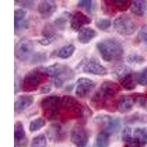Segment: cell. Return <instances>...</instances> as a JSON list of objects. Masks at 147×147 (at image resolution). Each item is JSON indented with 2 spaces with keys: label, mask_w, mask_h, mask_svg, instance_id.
Wrapping results in <instances>:
<instances>
[{
  "label": "cell",
  "mask_w": 147,
  "mask_h": 147,
  "mask_svg": "<svg viewBox=\"0 0 147 147\" xmlns=\"http://www.w3.org/2000/svg\"><path fill=\"white\" fill-rule=\"evenodd\" d=\"M57 8L56 2L51 0L41 1L38 5V11L40 16L44 18H50L55 13Z\"/></svg>",
  "instance_id": "2e32d148"
},
{
  "label": "cell",
  "mask_w": 147,
  "mask_h": 147,
  "mask_svg": "<svg viewBox=\"0 0 147 147\" xmlns=\"http://www.w3.org/2000/svg\"><path fill=\"white\" fill-rule=\"evenodd\" d=\"M138 38L141 43L147 45V24L143 26L139 30Z\"/></svg>",
  "instance_id": "74e56055"
},
{
  "label": "cell",
  "mask_w": 147,
  "mask_h": 147,
  "mask_svg": "<svg viewBox=\"0 0 147 147\" xmlns=\"http://www.w3.org/2000/svg\"><path fill=\"white\" fill-rule=\"evenodd\" d=\"M96 48L102 58L106 62L120 60L124 55L121 43L114 38L102 39L96 44Z\"/></svg>",
  "instance_id": "6da1fadb"
},
{
  "label": "cell",
  "mask_w": 147,
  "mask_h": 147,
  "mask_svg": "<svg viewBox=\"0 0 147 147\" xmlns=\"http://www.w3.org/2000/svg\"><path fill=\"white\" fill-rule=\"evenodd\" d=\"M69 17H71L70 16V14H69L68 13H64L63 14H61L59 17H57L53 22V27H55V30H63L65 29V24H66L67 21H68V18Z\"/></svg>",
  "instance_id": "f1b7e54d"
},
{
  "label": "cell",
  "mask_w": 147,
  "mask_h": 147,
  "mask_svg": "<svg viewBox=\"0 0 147 147\" xmlns=\"http://www.w3.org/2000/svg\"><path fill=\"white\" fill-rule=\"evenodd\" d=\"M145 96H146V99H147V90H146V93Z\"/></svg>",
  "instance_id": "ee69618b"
},
{
  "label": "cell",
  "mask_w": 147,
  "mask_h": 147,
  "mask_svg": "<svg viewBox=\"0 0 147 147\" xmlns=\"http://www.w3.org/2000/svg\"><path fill=\"white\" fill-rule=\"evenodd\" d=\"M93 1L90 0H81L79 1L77 3V6L81 8H84L85 10L88 13H91L94 10V3Z\"/></svg>",
  "instance_id": "8d00e7d4"
},
{
  "label": "cell",
  "mask_w": 147,
  "mask_h": 147,
  "mask_svg": "<svg viewBox=\"0 0 147 147\" xmlns=\"http://www.w3.org/2000/svg\"><path fill=\"white\" fill-rule=\"evenodd\" d=\"M96 36V32L90 27H84L78 32L77 39L79 42L82 44H87L90 43Z\"/></svg>",
  "instance_id": "44dd1931"
},
{
  "label": "cell",
  "mask_w": 147,
  "mask_h": 147,
  "mask_svg": "<svg viewBox=\"0 0 147 147\" xmlns=\"http://www.w3.org/2000/svg\"><path fill=\"white\" fill-rule=\"evenodd\" d=\"M94 124L100 127L102 131L107 132L110 136L118 132L121 127L119 118L104 114L96 116L94 119Z\"/></svg>",
  "instance_id": "8992f818"
},
{
  "label": "cell",
  "mask_w": 147,
  "mask_h": 147,
  "mask_svg": "<svg viewBox=\"0 0 147 147\" xmlns=\"http://www.w3.org/2000/svg\"><path fill=\"white\" fill-rule=\"evenodd\" d=\"M90 105L96 110H106L110 112H114L118 110V102L115 99H110L104 96L100 92H96L90 100Z\"/></svg>",
  "instance_id": "9c48e42d"
},
{
  "label": "cell",
  "mask_w": 147,
  "mask_h": 147,
  "mask_svg": "<svg viewBox=\"0 0 147 147\" xmlns=\"http://www.w3.org/2000/svg\"><path fill=\"white\" fill-rule=\"evenodd\" d=\"M34 102V97L31 95H22L18 97L14 104L15 112L21 113L32 105Z\"/></svg>",
  "instance_id": "ffe728a7"
},
{
  "label": "cell",
  "mask_w": 147,
  "mask_h": 147,
  "mask_svg": "<svg viewBox=\"0 0 147 147\" xmlns=\"http://www.w3.org/2000/svg\"><path fill=\"white\" fill-rule=\"evenodd\" d=\"M14 138L18 143L22 142L26 138V132L23 124L21 121L16 122L14 126Z\"/></svg>",
  "instance_id": "4316f807"
},
{
  "label": "cell",
  "mask_w": 147,
  "mask_h": 147,
  "mask_svg": "<svg viewBox=\"0 0 147 147\" xmlns=\"http://www.w3.org/2000/svg\"><path fill=\"white\" fill-rule=\"evenodd\" d=\"M76 50L75 46L73 44H69L63 47L60 49L58 53H57V57L61 59H68L74 55Z\"/></svg>",
  "instance_id": "83f0119b"
},
{
  "label": "cell",
  "mask_w": 147,
  "mask_h": 147,
  "mask_svg": "<svg viewBox=\"0 0 147 147\" xmlns=\"http://www.w3.org/2000/svg\"><path fill=\"white\" fill-rule=\"evenodd\" d=\"M131 11L133 14L138 16H142L147 12V1L136 0L132 1Z\"/></svg>",
  "instance_id": "7402d4cb"
},
{
  "label": "cell",
  "mask_w": 147,
  "mask_h": 147,
  "mask_svg": "<svg viewBox=\"0 0 147 147\" xmlns=\"http://www.w3.org/2000/svg\"><path fill=\"white\" fill-rule=\"evenodd\" d=\"M44 38L38 40V43L41 46L47 47V46L50 45L52 42L55 41L57 39V35L55 34H48V35H44Z\"/></svg>",
  "instance_id": "d590c367"
},
{
  "label": "cell",
  "mask_w": 147,
  "mask_h": 147,
  "mask_svg": "<svg viewBox=\"0 0 147 147\" xmlns=\"http://www.w3.org/2000/svg\"><path fill=\"white\" fill-rule=\"evenodd\" d=\"M134 138L138 140L143 146L147 144V127L137 128L134 132Z\"/></svg>",
  "instance_id": "f546056e"
},
{
  "label": "cell",
  "mask_w": 147,
  "mask_h": 147,
  "mask_svg": "<svg viewBox=\"0 0 147 147\" xmlns=\"http://www.w3.org/2000/svg\"><path fill=\"white\" fill-rule=\"evenodd\" d=\"M60 98L57 96H49L40 102L41 112L49 121H53L60 114Z\"/></svg>",
  "instance_id": "277c9868"
},
{
  "label": "cell",
  "mask_w": 147,
  "mask_h": 147,
  "mask_svg": "<svg viewBox=\"0 0 147 147\" xmlns=\"http://www.w3.org/2000/svg\"><path fill=\"white\" fill-rule=\"evenodd\" d=\"M75 94L80 98H86L93 89L95 88V83L90 79L80 77L77 81Z\"/></svg>",
  "instance_id": "7c38bea8"
},
{
  "label": "cell",
  "mask_w": 147,
  "mask_h": 147,
  "mask_svg": "<svg viewBox=\"0 0 147 147\" xmlns=\"http://www.w3.org/2000/svg\"><path fill=\"white\" fill-rule=\"evenodd\" d=\"M70 140L76 146L85 147L88 142V134L82 125H76L71 132Z\"/></svg>",
  "instance_id": "8fae6325"
},
{
  "label": "cell",
  "mask_w": 147,
  "mask_h": 147,
  "mask_svg": "<svg viewBox=\"0 0 147 147\" xmlns=\"http://www.w3.org/2000/svg\"><path fill=\"white\" fill-rule=\"evenodd\" d=\"M41 70L52 77L53 84L58 88L63 86L64 82L74 77V73L70 67L60 63L52 64L43 68Z\"/></svg>",
  "instance_id": "7a4b0ae2"
},
{
  "label": "cell",
  "mask_w": 147,
  "mask_h": 147,
  "mask_svg": "<svg viewBox=\"0 0 147 147\" xmlns=\"http://www.w3.org/2000/svg\"><path fill=\"white\" fill-rule=\"evenodd\" d=\"M144 146L139 142L138 140H136V138H132L130 140H129L128 142L126 143L125 147H143Z\"/></svg>",
  "instance_id": "b9f144b4"
},
{
  "label": "cell",
  "mask_w": 147,
  "mask_h": 147,
  "mask_svg": "<svg viewBox=\"0 0 147 147\" xmlns=\"http://www.w3.org/2000/svg\"><path fill=\"white\" fill-rule=\"evenodd\" d=\"M124 122L127 124H146L147 114L136 112L133 114L128 115L124 119Z\"/></svg>",
  "instance_id": "603a6c76"
},
{
  "label": "cell",
  "mask_w": 147,
  "mask_h": 147,
  "mask_svg": "<svg viewBox=\"0 0 147 147\" xmlns=\"http://www.w3.org/2000/svg\"><path fill=\"white\" fill-rule=\"evenodd\" d=\"M136 105L133 94L124 95L118 100V110L121 113H127L130 112Z\"/></svg>",
  "instance_id": "d6986e66"
},
{
  "label": "cell",
  "mask_w": 147,
  "mask_h": 147,
  "mask_svg": "<svg viewBox=\"0 0 147 147\" xmlns=\"http://www.w3.org/2000/svg\"><path fill=\"white\" fill-rule=\"evenodd\" d=\"M15 147H16V146H15Z\"/></svg>",
  "instance_id": "f6af8a7d"
},
{
  "label": "cell",
  "mask_w": 147,
  "mask_h": 147,
  "mask_svg": "<svg viewBox=\"0 0 147 147\" xmlns=\"http://www.w3.org/2000/svg\"><path fill=\"white\" fill-rule=\"evenodd\" d=\"M113 27L115 31L122 35H131L137 30L133 19L127 14H121L113 21Z\"/></svg>",
  "instance_id": "52a82bcc"
},
{
  "label": "cell",
  "mask_w": 147,
  "mask_h": 147,
  "mask_svg": "<svg viewBox=\"0 0 147 147\" xmlns=\"http://www.w3.org/2000/svg\"><path fill=\"white\" fill-rule=\"evenodd\" d=\"M138 84L142 86H147V67L140 71L136 77Z\"/></svg>",
  "instance_id": "e575fe53"
},
{
  "label": "cell",
  "mask_w": 147,
  "mask_h": 147,
  "mask_svg": "<svg viewBox=\"0 0 147 147\" xmlns=\"http://www.w3.org/2000/svg\"><path fill=\"white\" fill-rule=\"evenodd\" d=\"M120 84L121 85L122 88H124L125 90H132L136 88V84L137 82V80L136 77L135 78L132 73L129 74L125 77L121 79L120 81Z\"/></svg>",
  "instance_id": "cb8c5ba5"
},
{
  "label": "cell",
  "mask_w": 147,
  "mask_h": 147,
  "mask_svg": "<svg viewBox=\"0 0 147 147\" xmlns=\"http://www.w3.org/2000/svg\"><path fill=\"white\" fill-rule=\"evenodd\" d=\"M122 140L124 142L127 143L129 140H130L132 138V129L129 127H126L122 132Z\"/></svg>",
  "instance_id": "ab89813d"
},
{
  "label": "cell",
  "mask_w": 147,
  "mask_h": 147,
  "mask_svg": "<svg viewBox=\"0 0 147 147\" xmlns=\"http://www.w3.org/2000/svg\"><path fill=\"white\" fill-rule=\"evenodd\" d=\"M82 72L96 76H105L108 74L107 69L97 60L94 58L85 59L77 66Z\"/></svg>",
  "instance_id": "ba28073f"
},
{
  "label": "cell",
  "mask_w": 147,
  "mask_h": 147,
  "mask_svg": "<svg viewBox=\"0 0 147 147\" xmlns=\"http://www.w3.org/2000/svg\"><path fill=\"white\" fill-rule=\"evenodd\" d=\"M18 5H20L22 9L24 8H31L33 7L34 1H16Z\"/></svg>",
  "instance_id": "60d3db41"
},
{
  "label": "cell",
  "mask_w": 147,
  "mask_h": 147,
  "mask_svg": "<svg viewBox=\"0 0 147 147\" xmlns=\"http://www.w3.org/2000/svg\"><path fill=\"white\" fill-rule=\"evenodd\" d=\"M121 90V85L113 81L107 80L102 82L99 91L104 96L110 99H115V95L119 94Z\"/></svg>",
  "instance_id": "9a60e30c"
},
{
  "label": "cell",
  "mask_w": 147,
  "mask_h": 147,
  "mask_svg": "<svg viewBox=\"0 0 147 147\" xmlns=\"http://www.w3.org/2000/svg\"><path fill=\"white\" fill-rule=\"evenodd\" d=\"M48 74L40 70H33L24 76L22 81V88L24 92H33L38 88L40 84L47 80Z\"/></svg>",
  "instance_id": "5b68a950"
},
{
  "label": "cell",
  "mask_w": 147,
  "mask_h": 147,
  "mask_svg": "<svg viewBox=\"0 0 147 147\" xmlns=\"http://www.w3.org/2000/svg\"><path fill=\"white\" fill-rule=\"evenodd\" d=\"M132 73V69L126 65H121L116 67L112 71V75L114 78L117 79L119 81L127 76L128 74Z\"/></svg>",
  "instance_id": "484cf974"
},
{
  "label": "cell",
  "mask_w": 147,
  "mask_h": 147,
  "mask_svg": "<svg viewBox=\"0 0 147 147\" xmlns=\"http://www.w3.org/2000/svg\"><path fill=\"white\" fill-rule=\"evenodd\" d=\"M90 23L91 18L80 11L74 13L70 19L71 28L75 32H80L82 29L84 28V26L88 25Z\"/></svg>",
  "instance_id": "5bb4252c"
},
{
  "label": "cell",
  "mask_w": 147,
  "mask_h": 147,
  "mask_svg": "<svg viewBox=\"0 0 147 147\" xmlns=\"http://www.w3.org/2000/svg\"><path fill=\"white\" fill-rule=\"evenodd\" d=\"M28 24L27 11L22 8L16 10L14 12V26L16 32L27 29L28 27Z\"/></svg>",
  "instance_id": "ac0fdd59"
},
{
  "label": "cell",
  "mask_w": 147,
  "mask_h": 147,
  "mask_svg": "<svg viewBox=\"0 0 147 147\" xmlns=\"http://www.w3.org/2000/svg\"><path fill=\"white\" fill-rule=\"evenodd\" d=\"M47 145V138L44 134H40L35 136L31 142V147H46Z\"/></svg>",
  "instance_id": "d6a6232c"
},
{
  "label": "cell",
  "mask_w": 147,
  "mask_h": 147,
  "mask_svg": "<svg viewBox=\"0 0 147 147\" xmlns=\"http://www.w3.org/2000/svg\"><path fill=\"white\" fill-rule=\"evenodd\" d=\"M85 108L78 100L71 96H63L60 99V113L65 120L83 117Z\"/></svg>",
  "instance_id": "3957f363"
},
{
  "label": "cell",
  "mask_w": 147,
  "mask_h": 147,
  "mask_svg": "<svg viewBox=\"0 0 147 147\" xmlns=\"http://www.w3.org/2000/svg\"><path fill=\"white\" fill-rule=\"evenodd\" d=\"M105 5V12L107 13L115 14L116 12L126 11L132 5V1H121V0H110L104 1Z\"/></svg>",
  "instance_id": "4fadbf2b"
},
{
  "label": "cell",
  "mask_w": 147,
  "mask_h": 147,
  "mask_svg": "<svg viewBox=\"0 0 147 147\" xmlns=\"http://www.w3.org/2000/svg\"><path fill=\"white\" fill-rule=\"evenodd\" d=\"M96 27L100 30H106L111 26V21L108 18H99L95 22Z\"/></svg>",
  "instance_id": "836d02e7"
},
{
  "label": "cell",
  "mask_w": 147,
  "mask_h": 147,
  "mask_svg": "<svg viewBox=\"0 0 147 147\" xmlns=\"http://www.w3.org/2000/svg\"><path fill=\"white\" fill-rule=\"evenodd\" d=\"M126 60L130 65H140L144 63L145 61V58L143 55L138 53H131L128 55L126 57Z\"/></svg>",
  "instance_id": "4dcf8cb0"
},
{
  "label": "cell",
  "mask_w": 147,
  "mask_h": 147,
  "mask_svg": "<svg viewBox=\"0 0 147 147\" xmlns=\"http://www.w3.org/2000/svg\"><path fill=\"white\" fill-rule=\"evenodd\" d=\"M33 50V41L27 38H24L21 39L16 45V57L20 61H26L32 56Z\"/></svg>",
  "instance_id": "30bf717a"
},
{
  "label": "cell",
  "mask_w": 147,
  "mask_h": 147,
  "mask_svg": "<svg viewBox=\"0 0 147 147\" xmlns=\"http://www.w3.org/2000/svg\"><path fill=\"white\" fill-rule=\"evenodd\" d=\"M47 60V55L45 52H38L32 56V63H44Z\"/></svg>",
  "instance_id": "f35d334b"
},
{
  "label": "cell",
  "mask_w": 147,
  "mask_h": 147,
  "mask_svg": "<svg viewBox=\"0 0 147 147\" xmlns=\"http://www.w3.org/2000/svg\"><path fill=\"white\" fill-rule=\"evenodd\" d=\"M51 91V86L50 85H44L40 88V94H47Z\"/></svg>",
  "instance_id": "7bdbcfd3"
},
{
  "label": "cell",
  "mask_w": 147,
  "mask_h": 147,
  "mask_svg": "<svg viewBox=\"0 0 147 147\" xmlns=\"http://www.w3.org/2000/svg\"><path fill=\"white\" fill-rule=\"evenodd\" d=\"M47 137L52 142H61L65 139V132L59 124H51L47 129Z\"/></svg>",
  "instance_id": "e0dca14e"
},
{
  "label": "cell",
  "mask_w": 147,
  "mask_h": 147,
  "mask_svg": "<svg viewBox=\"0 0 147 147\" xmlns=\"http://www.w3.org/2000/svg\"><path fill=\"white\" fill-rule=\"evenodd\" d=\"M110 136L108 133L101 131L97 135L93 147H108L110 145Z\"/></svg>",
  "instance_id": "d4e9b609"
},
{
  "label": "cell",
  "mask_w": 147,
  "mask_h": 147,
  "mask_svg": "<svg viewBox=\"0 0 147 147\" xmlns=\"http://www.w3.org/2000/svg\"><path fill=\"white\" fill-rule=\"evenodd\" d=\"M46 125V121L42 118H37V119H33L32 121L30 122V126H29V130L30 132H37L40 130L44 126Z\"/></svg>",
  "instance_id": "1f68e13d"
}]
</instances>
